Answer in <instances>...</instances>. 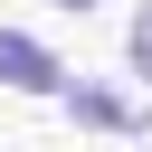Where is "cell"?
<instances>
[{
    "mask_svg": "<svg viewBox=\"0 0 152 152\" xmlns=\"http://www.w3.org/2000/svg\"><path fill=\"white\" fill-rule=\"evenodd\" d=\"M57 76H66V66H57L28 28H0V86H19V95H57Z\"/></svg>",
    "mask_w": 152,
    "mask_h": 152,
    "instance_id": "1",
    "label": "cell"
},
{
    "mask_svg": "<svg viewBox=\"0 0 152 152\" xmlns=\"http://www.w3.org/2000/svg\"><path fill=\"white\" fill-rule=\"evenodd\" d=\"M57 95H66V114L95 124V133H142V104H124V95H104V86H86V76H57Z\"/></svg>",
    "mask_w": 152,
    "mask_h": 152,
    "instance_id": "2",
    "label": "cell"
},
{
    "mask_svg": "<svg viewBox=\"0 0 152 152\" xmlns=\"http://www.w3.org/2000/svg\"><path fill=\"white\" fill-rule=\"evenodd\" d=\"M133 66H142V76H152V10H142V19H133Z\"/></svg>",
    "mask_w": 152,
    "mask_h": 152,
    "instance_id": "3",
    "label": "cell"
},
{
    "mask_svg": "<svg viewBox=\"0 0 152 152\" xmlns=\"http://www.w3.org/2000/svg\"><path fill=\"white\" fill-rule=\"evenodd\" d=\"M57 10H95V0H57Z\"/></svg>",
    "mask_w": 152,
    "mask_h": 152,
    "instance_id": "4",
    "label": "cell"
}]
</instances>
